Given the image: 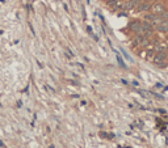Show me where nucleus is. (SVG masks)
Here are the masks:
<instances>
[{
  "label": "nucleus",
  "mask_w": 168,
  "mask_h": 148,
  "mask_svg": "<svg viewBox=\"0 0 168 148\" xmlns=\"http://www.w3.org/2000/svg\"><path fill=\"white\" fill-rule=\"evenodd\" d=\"M165 50H167V52H168V43H167V46H165Z\"/></svg>",
  "instance_id": "nucleus-6"
},
{
  "label": "nucleus",
  "mask_w": 168,
  "mask_h": 148,
  "mask_svg": "<svg viewBox=\"0 0 168 148\" xmlns=\"http://www.w3.org/2000/svg\"><path fill=\"white\" fill-rule=\"evenodd\" d=\"M49 148H55V147H54V145H50V147H49Z\"/></svg>",
  "instance_id": "nucleus-7"
},
{
  "label": "nucleus",
  "mask_w": 168,
  "mask_h": 148,
  "mask_svg": "<svg viewBox=\"0 0 168 148\" xmlns=\"http://www.w3.org/2000/svg\"><path fill=\"white\" fill-rule=\"evenodd\" d=\"M156 30L162 31V33L168 31V20H160L158 24H156Z\"/></svg>",
  "instance_id": "nucleus-2"
},
{
  "label": "nucleus",
  "mask_w": 168,
  "mask_h": 148,
  "mask_svg": "<svg viewBox=\"0 0 168 148\" xmlns=\"http://www.w3.org/2000/svg\"><path fill=\"white\" fill-rule=\"evenodd\" d=\"M117 59H118V63H120V64H121L122 67H125V63H124V62H122V59L120 58V55H117Z\"/></svg>",
  "instance_id": "nucleus-5"
},
{
  "label": "nucleus",
  "mask_w": 168,
  "mask_h": 148,
  "mask_svg": "<svg viewBox=\"0 0 168 148\" xmlns=\"http://www.w3.org/2000/svg\"><path fill=\"white\" fill-rule=\"evenodd\" d=\"M167 54L168 52H164L163 50L162 51H158L155 55H154V58H152V62H154V64L155 66H158L159 68H164V67H167L168 64H167Z\"/></svg>",
  "instance_id": "nucleus-1"
},
{
  "label": "nucleus",
  "mask_w": 168,
  "mask_h": 148,
  "mask_svg": "<svg viewBox=\"0 0 168 148\" xmlns=\"http://www.w3.org/2000/svg\"><path fill=\"white\" fill-rule=\"evenodd\" d=\"M0 34H2V30H0Z\"/></svg>",
  "instance_id": "nucleus-8"
},
{
  "label": "nucleus",
  "mask_w": 168,
  "mask_h": 148,
  "mask_svg": "<svg viewBox=\"0 0 168 148\" xmlns=\"http://www.w3.org/2000/svg\"><path fill=\"white\" fill-rule=\"evenodd\" d=\"M152 12L156 13V15H162L163 12H165V9H164L163 4H155V5L152 7Z\"/></svg>",
  "instance_id": "nucleus-4"
},
{
  "label": "nucleus",
  "mask_w": 168,
  "mask_h": 148,
  "mask_svg": "<svg viewBox=\"0 0 168 148\" xmlns=\"http://www.w3.org/2000/svg\"><path fill=\"white\" fill-rule=\"evenodd\" d=\"M151 8H152L151 3H149V2H143V3H141V4L137 7V10H139V12H146V10H150Z\"/></svg>",
  "instance_id": "nucleus-3"
}]
</instances>
